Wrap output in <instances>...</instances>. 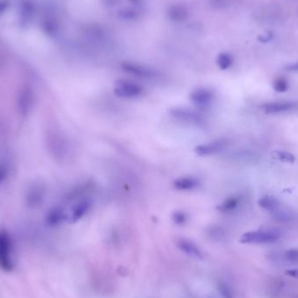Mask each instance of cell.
Instances as JSON below:
<instances>
[{"label":"cell","instance_id":"obj_1","mask_svg":"<svg viewBox=\"0 0 298 298\" xmlns=\"http://www.w3.org/2000/svg\"><path fill=\"white\" fill-rule=\"evenodd\" d=\"M0 270L5 273L15 270L12 237L5 230H0Z\"/></svg>","mask_w":298,"mask_h":298},{"label":"cell","instance_id":"obj_2","mask_svg":"<svg viewBox=\"0 0 298 298\" xmlns=\"http://www.w3.org/2000/svg\"><path fill=\"white\" fill-rule=\"evenodd\" d=\"M169 114L172 118L175 120L192 126H203L206 121L204 116L201 113L189 108H172L169 111Z\"/></svg>","mask_w":298,"mask_h":298},{"label":"cell","instance_id":"obj_3","mask_svg":"<svg viewBox=\"0 0 298 298\" xmlns=\"http://www.w3.org/2000/svg\"><path fill=\"white\" fill-rule=\"evenodd\" d=\"M144 88L132 80H118L115 86L114 92L121 99H136L144 93Z\"/></svg>","mask_w":298,"mask_h":298},{"label":"cell","instance_id":"obj_4","mask_svg":"<svg viewBox=\"0 0 298 298\" xmlns=\"http://www.w3.org/2000/svg\"><path fill=\"white\" fill-rule=\"evenodd\" d=\"M281 237V234L275 230L251 231L242 235L240 242L248 244H262L276 242Z\"/></svg>","mask_w":298,"mask_h":298},{"label":"cell","instance_id":"obj_5","mask_svg":"<svg viewBox=\"0 0 298 298\" xmlns=\"http://www.w3.org/2000/svg\"><path fill=\"white\" fill-rule=\"evenodd\" d=\"M121 68L124 72H127L128 74L144 80L155 79L157 76V72H155L154 69L136 62L126 61L121 64Z\"/></svg>","mask_w":298,"mask_h":298},{"label":"cell","instance_id":"obj_6","mask_svg":"<svg viewBox=\"0 0 298 298\" xmlns=\"http://www.w3.org/2000/svg\"><path fill=\"white\" fill-rule=\"evenodd\" d=\"M190 99L198 108H207L214 101L215 93L208 88H196L191 92Z\"/></svg>","mask_w":298,"mask_h":298},{"label":"cell","instance_id":"obj_7","mask_svg":"<svg viewBox=\"0 0 298 298\" xmlns=\"http://www.w3.org/2000/svg\"><path fill=\"white\" fill-rule=\"evenodd\" d=\"M227 141L225 139H218L209 141L207 143L201 144L195 148V152L196 155L202 157L205 156H211L218 154L220 152L224 150L226 147Z\"/></svg>","mask_w":298,"mask_h":298},{"label":"cell","instance_id":"obj_8","mask_svg":"<svg viewBox=\"0 0 298 298\" xmlns=\"http://www.w3.org/2000/svg\"><path fill=\"white\" fill-rule=\"evenodd\" d=\"M34 103V94L30 88H24L20 92L18 99V108L22 115H27L32 110Z\"/></svg>","mask_w":298,"mask_h":298},{"label":"cell","instance_id":"obj_9","mask_svg":"<svg viewBox=\"0 0 298 298\" xmlns=\"http://www.w3.org/2000/svg\"><path fill=\"white\" fill-rule=\"evenodd\" d=\"M91 207L92 201L90 199H81L72 207L70 215H68V221L71 223L79 222L88 214Z\"/></svg>","mask_w":298,"mask_h":298},{"label":"cell","instance_id":"obj_10","mask_svg":"<svg viewBox=\"0 0 298 298\" xmlns=\"http://www.w3.org/2000/svg\"><path fill=\"white\" fill-rule=\"evenodd\" d=\"M46 191L43 186L33 185L26 192L25 201L28 207H37L43 203Z\"/></svg>","mask_w":298,"mask_h":298},{"label":"cell","instance_id":"obj_11","mask_svg":"<svg viewBox=\"0 0 298 298\" xmlns=\"http://www.w3.org/2000/svg\"><path fill=\"white\" fill-rule=\"evenodd\" d=\"M66 220H68V214L66 213L63 207L57 206L48 211L47 214L46 215L45 222L47 226L57 227L65 222Z\"/></svg>","mask_w":298,"mask_h":298},{"label":"cell","instance_id":"obj_12","mask_svg":"<svg viewBox=\"0 0 298 298\" xmlns=\"http://www.w3.org/2000/svg\"><path fill=\"white\" fill-rule=\"evenodd\" d=\"M200 180L195 176H182L174 182V187L181 192L195 190L200 187Z\"/></svg>","mask_w":298,"mask_h":298},{"label":"cell","instance_id":"obj_13","mask_svg":"<svg viewBox=\"0 0 298 298\" xmlns=\"http://www.w3.org/2000/svg\"><path fill=\"white\" fill-rule=\"evenodd\" d=\"M177 247L189 256L197 259H202L203 257V252L200 250V248L190 240L179 239L177 241Z\"/></svg>","mask_w":298,"mask_h":298},{"label":"cell","instance_id":"obj_14","mask_svg":"<svg viewBox=\"0 0 298 298\" xmlns=\"http://www.w3.org/2000/svg\"><path fill=\"white\" fill-rule=\"evenodd\" d=\"M188 10L182 4H172L167 9V18L173 22H183L188 17Z\"/></svg>","mask_w":298,"mask_h":298},{"label":"cell","instance_id":"obj_15","mask_svg":"<svg viewBox=\"0 0 298 298\" xmlns=\"http://www.w3.org/2000/svg\"><path fill=\"white\" fill-rule=\"evenodd\" d=\"M296 104L290 101H280V102H271L262 106L263 110L267 114H279L282 112H287L295 108Z\"/></svg>","mask_w":298,"mask_h":298},{"label":"cell","instance_id":"obj_16","mask_svg":"<svg viewBox=\"0 0 298 298\" xmlns=\"http://www.w3.org/2000/svg\"><path fill=\"white\" fill-rule=\"evenodd\" d=\"M242 203V197L240 195H233L226 200H224L217 207V209L221 213H230L235 211Z\"/></svg>","mask_w":298,"mask_h":298},{"label":"cell","instance_id":"obj_17","mask_svg":"<svg viewBox=\"0 0 298 298\" xmlns=\"http://www.w3.org/2000/svg\"><path fill=\"white\" fill-rule=\"evenodd\" d=\"M234 59L229 52H221L216 58V64L221 70H227L233 65Z\"/></svg>","mask_w":298,"mask_h":298},{"label":"cell","instance_id":"obj_18","mask_svg":"<svg viewBox=\"0 0 298 298\" xmlns=\"http://www.w3.org/2000/svg\"><path fill=\"white\" fill-rule=\"evenodd\" d=\"M259 206L269 211H274L278 208L279 202L272 196H264L260 199L258 202Z\"/></svg>","mask_w":298,"mask_h":298},{"label":"cell","instance_id":"obj_19","mask_svg":"<svg viewBox=\"0 0 298 298\" xmlns=\"http://www.w3.org/2000/svg\"><path fill=\"white\" fill-rule=\"evenodd\" d=\"M273 212V217L276 221L282 222V223H289L293 221L294 215L291 214L289 211L285 210H277V208L275 210L272 211Z\"/></svg>","mask_w":298,"mask_h":298},{"label":"cell","instance_id":"obj_20","mask_svg":"<svg viewBox=\"0 0 298 298\" xmlns=\"http://www.w3.org/2000/svg\"><path fill=\"white\" fill-rule=\"evenodd\" d=\"M139 13L131 8H125L120 10L118 12V17L120 20H136L138 19Z\"/></svg>","mask_w":298,"mask_h":298},{"label":"cell","instance_id":"obj_21","mask_svg":"<svg viewBox=\"0 0 298 298\" xmlns=\"http://www.w3.org/2000/svg\"><path fill=\"white\" fill-rule=\"evenodd\" d=\"M172 220L176 225H184L187 221V213L183 210H175L172 214Z\"/></svg>","mask_w":298,"mask_h":298},{"label":"cell","instance_id":"obj_22","mask_svg":"<svg viewBox=\"0 0 298 298\" xmlns=\"http://www.w3.org/2000/svg\"><path fill=\"white\" fill-rule=\"evenodd\" d=\"M273 88L275 91L278 92H284L289 88V83H288L286 79L278 78V79L275 80L274 83H273Z\"/></svg>","mask_w":298,"mask_h":298},{"label":"cell","instance_id":"obj_23","mask_svg":"<svg viewBox=\"0 0 298 298\" xmlns=\"http://www.w3.org/2000/svg\"><path fill=\"white\" fill-rule=\"evenodd\" d=\"M219 290H220V293L223 296V298H233V296H234L233 290L231 289V287L228 285L225 282H221L219 284Z\"/></svg>","mask_w":298,"mask_h":298},{"label":"cell","instance_id":"obj_24","mask_svg":"<svg viewBox=\"0 0 298 298\" xmlns=\"http://www.w3.org/2000/svg\"><path fill=\"white\" fill-rule=\"evenodd\" d=\"M275 154L277 155V157H278L279 159L281 160L283 162H294V155H291L290 153L278 151L275 152Z\"/></svg>","mask_w":298,"mask_h":298},{"label":"cell","instance_id":"obj_25","mask_svg":"<svg viewBox=\"0 0 298 298\" xmlns=\"http://www.w3.org/2000/svg\"><path fill=\"white\" fill-rule=\"evenodd\" d=\"M284 259L290 262H298V250H290L284 253Z\"/></svg>","mask_w":298,"mask_h":298},{"label":"cell","instance_id":"obj_26","mask_svg":"<svg viewBox=\"0 0 298 298\" xmlns=\"http://www.w3.org/2000/svg\"><path fill=\"white\" fill-rule=\"evenodd\" d=\"M8 167L4 164H0V185L4 183L8 175Z\"/></svg>","mask_w":298,"mask_h":298},{"label":"cell","instance_id":"obj_27","mask_svg":"<svg viewBox=\"0 0 298 298\" xmlns=\"http://www.w3.org/2000/svg\"><path fill=\"white\" fill-rule=\"evenodd\" d=\"M286 275L295 277V278L298 279V270H290V271H286Z\"/></svg>","mask_w":298,"mask_h":298},{"label":"cell","instance_id":"obj_28","mask_svg":"<svg viewBox=\"0 0 298 298\" xmlns=\"http://www.w3.org/2000/svg\"><path fill=\"white\" fill-rule=\"evenodd\" d=\"M287 69L290 71H298V63L290 65L287 68Z\"/></svg>","mask_w":298,"mask_h":298}]
</instances>
